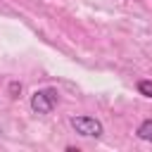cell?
<instances>
[{
  "mask_svg": "<svg viewBox=\"0 0 152 152\" xmlns=\"http://www.w3.org/2000/svg\"><path fill=\"white\" fill-rule=\"evenodd\" d=\"M59 102V93L57 88H40L31 95V109L36 114H50Z\"/></svg>",
  "mask_w": 152,
  "mask_h": 152,
  "instance_id": "cell-1",
  "label": "cell"
},
{
  "mask_svg": "<svg viewBox=\"0 0 152 152\" xmlns=\"http://www.w3.org/2000/svg\"><path fill=\"white\" fill-rule=\"evenodd\" d=\"M69 124H71V128H74L78 135H83V138H100V135L104 133L102 121H100V119H95V116H88V114L71 116V119H69Z\"/></svg>",
  "mask_w": 152,
  "mask_h": 152,
  "instance_id": "cell-2",
  "label": "cell"
},
{
  "mask_svg": "<svg viewBox=\"0 0 152 152\" xmlns=\"http://www.w3.org/2000/svg\"><path fill=\"white\" fill-rule=\"evenodd\" d=\"M138 138L140 140H145V142H152V119H145L140 126H138Z\"/></svg>",
  "mask_w": 152,
  "mask_h": 152,
  "instance_id": "cell-3",
  "label": "cell"
},
{
  "mask_svg": "<svg viewBox=\"0 0 152 152\" xmlns=\"http://www.w3.org/2000/svg\"><path fill=\"white\" fill-rule=\"evenodd\" d=\"M138 93L152 100V81H138Z\"/></svg>",
  "mask_w": 152,
  "mask_h": 152,
  "instance_id": "cell-4",
  "label": "cell"
},
{
  "mask_svg": "<svg viewBox=\"0 0 152 152\" xmlns=\"http://www.w3.org/2000/svg\"><path fill=\"white\" fill-rule=\"evenodd\" d=\"M7 93H10V97H19V95H21V83H19V81H10Z\"/></svg>",
  "mask_w": 152,
  "mask_h": 152,
  "instance_id": "cell-5",
  "label": "cell"
}]
</instances>
